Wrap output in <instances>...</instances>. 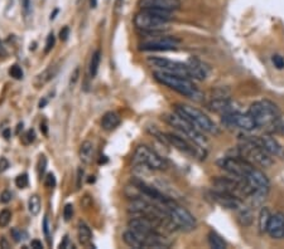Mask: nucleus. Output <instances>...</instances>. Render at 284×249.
<instances>
[{"label":"nucleus","instance_id":"1","mask_svg":"<svg viewBox=\"0 0 284 249\" xmlns=\"http://www.w3.org/2000/svg\"><path fill=\"white\" fill-rule=\"evenodd\" d=\"M154 78L157 79L159 83L165 84L168 88L173 89V91L178 92L179 95H184L186 97L192 98V100H197L201 94L197 89V87L191 82L188 77H184L179 75H173V73L162 72V71H155L153 73Z\"/></svg>","mask_w":284,"mask_h":249},{"label":"nucleus","instance_id":"2","mask_svg":"<svg viewBox=\"0 0 284 249\" xmlns=\"http://www.w3.org/2000/svg\"><path fill=\"white\" fill-rule=\"evenodd\" d=\"M176 112L179 116L190 121L191 124L195 125L198 130L212 133V135H217L218 133V128L215 125V122L198 108L192 107L190 105L178 103V105H176Z\"/></svg>","mask_w":284,"mask_h":249},{"label":"nucleus","instance_id":"3","mask_svg":"<svg viewBox=\"0 0 284 249\" xmlns=\"http://www.w3.org/2000/svg\"><path fill=\"white\" fill-rule=\"evenodd\" d=\"M165 119L169 125L173 126L185 138L190 139L191 142H195V144H197L201 147H205V145L207 144V140L204 138V135H202L200 131H198V128L195 125L191 124L190 121L184 119L182 116H179L177 112L172 115H166Z\"/></svg>","mask_w":284,"mask_h":249},{"label":"nucleus","instance_id":"4","mask_svg":"<svg viewBox=\"0 0 284 249\" xmlns=\"http://www.w3.org/2000/svg\"><path fill=\"white\" fill-rule=\"evenodd\" d=\"M163 205L167 209L169 218L173 221L177 229H182V231H193V229H196L197 221H196L195 217L186 208L174 202L172 199H169Z\"/></svg>","mask_w":284,"mask_h":249},{"label":"nucleus","instance_id":"5","mask_svg":"<svg viewBox=\"0 0 284 249\" xmlns=\"http://www.w3.org/2000/svg\"><path fill=\"white\" fill-rule=\"evenodd\" d=\"M249 115L254 119L256 126L272 124L279 117V109L270 101H260L250 106Z\"/></svg>","mask_w":284,"mask_h":249},{"label":"nucleus","instance_id":"6","mask_svg":"<svg viewBox=\"0 0 284 249\" xmlns=\"http://www.w3.org/2000/svg\"><path fill=\"white\" fill-rule=\"evenodd\" d=\"M133 163L136 166H146V168L152 169V170H162V169L166 168L165 160L144 145L136 147L133 156Z\"/></svg>","mask_w":284,"mask_h":249},{"label":"nucleus","instance_id":"7","mask_svg":"<svg viewBox=\"0 0 284 249\" xmlns=\"http://www.w3.org/2000/svg\"><path fill=\"white\" fill-rule=\"evenodd\" d=\"M240 152H241V157L247 159L248 161H253V163L258 164L261 168H269L273 164L272 157H270L266 150L259 146V145H256L254 141H251L250 139H247L244 145H241Z\"/></svg>","mask_w":284,"mask_h":249},{"label":"nucleus","instance_id":"8","mask_svg":"<svg viewBox=\"0 0 284 249\" xmlns=\"http://www.w3.org/2000/svg\"><path fill=\"white\" fill-rule=\"evenodd\" d=\"M218 166L237 179L245 180L247 175L254 168L250 161L244 157H222L218 160Z\"/></svg>","mask_w":284,"mask_h":249},{"label":"nucleus","instance_id":"9","mask_svg":"<svg viewBox=\"0 0 284 249\" xmlns=\"http://www.w3.org/2000/svg\"><path fill=\"white\" fill-rule=\"evenodd\" d=\"M134 24L138 29L146 32V33H159L163 32L166 28H167V21L162 20V19L155 18L154 15H152L151 13L146 12V10H141L140 13L135 15L134 18Z\"/></svg>","mask_w":284,"mask_h":249},{"label":"nucleus","instance_id":"10","mask_svg":"<svg viewBox=\"0 0 284 249\" xmlns=\"http://www.w3.org/2000/svg\"><path fill=\"white\" fill-rule=\"evenodd\" d=\"M166 141H168L169 144L173 145V147H176L177 150L179 151L185 152V154H188L191 156H196V157L201 159V160H205L206 159L207 152L205 151L204 147L198 146L197 144L195 142H190L187 141L186 139L182 138V136L176 135V133H166Z\"/></svg>","mask_w":284,"mask_h":249},{"label":"nucleus","instance_id":"11","mask_svg":"<svg viewBox=\"0 0 284 249\" xmlns=\"http://www.w3.org/2000/svg\"><path fill=\"white\" fill-rule=\"evenodd\" d=\"M147 61H148L151 67L157 68L158 71H162V72H167V73H173V75H179V76H184V77L191 78L187 64H184V63L174 62V61H171V59L162 58V57H149Z\"/></svg>","mask_w":284,"mask_h":249},{"label":"nucleus","instance_id":"12","mask_svg":"<svg viewBox=\"0 0 284 249\" xmlns=\"http://www.w3.org/2000/svg\"><path fill=\"white\" fill-rule=\"evenodd\" d=\"M179 39L174 37H157L140 43L139 49L143 52H167L176 51L179 46Z\"/></svg>","mask_w":284,"mask_h":249},{"label":"nucleus","instance_id":"13","mask_svg":"<svg viewBox=\"0 0 284 249\" xmlns=\"http://www.w3.org/2000/svg\"><path fill=\"white\" fill-rule=\"evenodd\" d=\"M222 122L229 127H237L245 131H251L258 127L253 117L249 114H240V112H229L222 116Z\"/></svg>","mask_w":284,"mask_h":249},{"label":"nucleus","instance_id":"14","mask_svg":"<svg viewBox=\"0 0 284 249\" xmlns=\"http://www.w3.org/2000/svg\"><path fill=\"white\" fill-rule=\"evenodd\" d=\"M245 182L248 183V185H249L253 193L267 195V193L269 191V180H268V177L264 175V172L258 170V169H251L249 174L245 177Z\"/></svg>","mask_w":284,"mask_h":249},{"label":"nucleus","instance_id":"15","mask_svg":"<svg viewBox=\"0 0 284 249\" xmlns=\"http://www.w3.org/2000/svg\"><path fill=\"white\" fill-rule=\"evenodd\" d=\"M211 198L215 202L226 208V209H239V208H241V199L233 195V194L226 193V191L214 190L211 193Z\"/></svg>","mask_w":284,"mask_h":249},{"label":"nucleus","instance_id":"16","mask_svg":"<svg viewBox=\"0 0 284 249\" xmlns=\"http://www.w3.org/2000/svg\"><path fill=\"white\" fill-rule=\"evenodd\" d=\"M179 5H181V3H179L178 0H140L141 9H146V8H155V9L174 12V10L179 9Z\"/></svg>","mask_w":284,"mask_h":249},{"label":"nucleus","instance_id":"17","mask_svg":"<svg viewBox=\"0 0 284 249\" xmlns=\"http://www.w3.org/2000/svg\"><path fill=\"white\" fill-rule=\"evenodd\" d=\"M267 232L274 239H282V238H284V214L277 213V214L272 215Z\"/></svg>","mask_w":284,"mask_h":249},{"label":"nucleus","instance_id":"18","mask_svg":"<svg viewBox=\"0 0 284 249\" xmlns=\"http://www.w3.org/2000/svg\"><path fill=\"white\" fill-rule=\"evenodd\" d=\"M250 140L255 142V144L259 145L260 147H263L268 154H270V155H279L280 154V145L278 144V141L275 140V139L270 138V136L253 138V139H250Z\"/></svg>","mask_w":284,"mask_h":249},{"label":"nucleus","instance_id":"19","mask_svg":"<svg viewBox=\"0 0 284 249\" xmlns=\"http://www.w3.org/2000/svg\"><path fill=\"white\" fill-rule=\"evenodd\" d=\"M187 67H188V71H190L191 78L200 79V81L206 78L207 68L205 67L204 63L198 61V59L191 58L187 63Z\"/></svg>","mask_w":284,"mask_h":249},{"label":"nucleus","instance_id":"20","mask_svg":"<svg viewBox=\"0 0 284 249\" xmlns=\"http://www.w3.org/2000/svg\"><path fill=\"white\" fill-rule=\"evenodd\" d=\"M209 107L212 111L218 112V114H229V112H234L233 108V102L230 100H226V98H216V100L211 101L209 103Z\"/></svg>","mask_w":284,"mask_h":249},{"label":"nucleus","instance_id":"21","mask_svg":"<svg viewBox=\"0 0 284 249\" xmlns=\"http://www.w3.org/2000/svg\"><path fill=\"white\" fill-rule=\"evenodd\" d=\"M120 122H121V120H120L119 115L113 111H109L101 119V127L105 131H113L120 125Z\"/></svg>","mask_w":284,"mask_h":249},{"label":"nucleus","instance_id":"22","mask_svg":"<svg viewBox=\"0 0 284 249\" xmlns=\"http://www.w3.org/2000/svg\"><path fill=\"white\" fill-rule=\"evenodd\" d=\"M94 144L91 141H84L80 146V151H78V155H80V160L83 161L85 165H90L94 160Z\"/></svg>","mask_w":284,"mask_h":249},{"label":"nucleus","instance_id":"23","mask_svg":"<svg viewBox=\"0 0 284 249\" xmlns=\"http://www.w3.org/2000/svg\"><path fill=\"white\" fill-rule=\"evenodd\" d=\"M57 71H58L57 65H51V67H48L47 70H45L42 73H39V75L35 77L34 86L37 87V88H40L42 86H45L46 83H48V82L57 75Z\"/></svg>","mask_w":284,"mask_h":249},{"label":"nucleus","instance_id":"24","mask_svg":"<svg viewBox=\"0 0 284 249\" xmlns=\"http://www.w3.org/2000/svg\"><path fill=\"white\" fill-rule=\"evenodd\" d=\"M123 240H124L125 244L129 245L130 248H135V249L144 248L140 237H139L135 232L132 231V229H129V231H127L123 233Z\"/></svg>","mask_w":284,"mask_h":249},{"label":"nucleus","instance_id":"25","mask_svg":"<svg viewBox=\"0 0 284 249\" xmlns=\"http://www.w3.org/2000/svg\"><path fill=\"white\" fill-rule=\"evenodd\" d=\"M77 237H78V240H80L81 244L85 245V247H87V245L91 244L92 233H91V231H90L89 227H87L85 223H83V221L78 223Z\"/></svg>","mask_w":284,"mask_h":249},{"label":"nucleus","instance_id":"26","mask_svg":"<svg viewBox=\"0 0 284 249\" xmlns=\"http://www.w3.org/2000/svg\"><path fill=\"white\" fill-rule=\"evenodd\" d=\"M270 218H272V214H270L269 209L268 208H261L260 213H259V231L261 233L268 231V225H269Z\"/></svg>","mask_w":284,"mask_h":249},{"label":"nucleus","instance_id":"27","mask_svg":"<svg viewBox=\"0 0 284 249\" xmlns=\"http://www.w3.org/2000/svg\"><path fill=\"white\" fill-rule=\"evenodd\" d=\"M209 243H210V247L215 248V249H224L226 248V243L225 240L222 239V238L218 235L216 232L211 231L209 233Z\"/></svg>","mask_w":284,"mask_h":249},{"label":"nucleus","instance_id":"28","mask_svg":"<svg viewBox=\"0 0 284 249\" xmlns=\"http://www.w3.org/2000/svg\"><path fill=\"white\" fill-rule=\"evenodd\" d=\"M100 62H101L100 51H95L91 57V61H90V76H91V77H95V76L97 75V72H99Z\"/></svg>","mask_w":284,"mask_h":249},{"label":"nucleus","instance_id":"29","mask_svg":"<svg viewBox=\"0 0 284 249\" xmlns=\"http://www.w3.org/2000/svg\"><path fill=\"white\" fill-rule=\"evenodd\" d=\"M28 210L32 215H38L40 212V198L34 194L28 200Z\"/></svg>","mask_w":284,"mask_h":249},{"label":"nucleus","instance_id":"30","mask_svg":"<svg viewBox=\"0 0 284 249\" xmlns=\"http://www.w3.org/2000/svg\"><path fill=\"white\" fill-rule=\"evenodd\" d=\"M237 218H239V221L241 223V225L248 227L250 225L251 223V213L249 209H245V208H241L239 212V215H237Z\"/></svg>","mask_w":284,"mask_h":249},{"label":"nucleus","instance_id":"31","mask_svg":"<svg viewBox=\"0 0 284 249\" xmlns=\"http://www.w3.org/2000/svg\"><path fill=\"white\" fill-rule=\"evenodd\" d=\"M10 219H12V213H10V210H2V212H0V228H5V227L10 223Z\"/></svg>","mask_w":284,"mask_h":249},{"label":"nucleus","instance_id":"32","mask_svg":"<svg viewBox=\"0 0 284 249\" xmlns=\"http://www.w3.org/2000/svg\"><path fill=\"white\" fill-rule=\"evenodd\" d=\"M9 75L14 79H22L23 78V71L18 64H14L9 68Z\"/></svg>","mask_w":284,"mask_h":249},{"label":"nucleus","instance_id":"33","mask_svg":"<svg viewBox=\"0 0 284 249\" xmlns=\"http://www.w3.org/2000/svg\"><path fill=\"white\" fill-rule=\"evenodd\" d=\"M46 168H47V159L46 156H39V160H38V165H37V170H38V175L42 176L45 174Z\"/></svg>","mask_w":284,"mask_h":249},{"label":"nucleus","instance_id":"34","mask_svg":"<svg viewBox=\"0 0 284 249\" xmlns=\"http://www.w3.org/2000/svg\"><path fill=\"white\" fill-rule=\"evenodd\" d=\"M15 185H17L19 189L26 188L27 185H28V175L27 174L19 175L17 179H15Z\"/></svg>","mask_w":284,"mask_h":249},{"label":"nucleus","instance_id":"35","mask_svg":"<svg viewBox=\"0 0 284 249\" xmlns=\"http://www.w3.org/2000/svg\"><path fill=\"white\" fill-rule=\"evenodd\" d=\"M73 217V205L66 204L64 208V218L66 221H70Z\"/></svg>","mask_w":284,"mask_h":249},{"label":"nucleus","instance_id":"36","mask_svg":"<svg viewBox=\"0 0 284 249\" xmlns=\"http://www.w3.org/2000/svg\"><path fill=\"white\" fill-rule=\"evenodd\" d=\"M57 182H56V176H54L52 172H50V174H47V176L45 177V185L47 188H54L56 187Z\"/></svg>","mask_w":284,"mask_h":249},{"label":"nucleus","instance_id":"37","mask_svg":"<svg viewBox=\"0 0 284 249\" xmlns=\"http://www.w3.org/2000/svg\"><path fill=\"white\" fill-rule=\"evenodd\" d=\"M272 61H273V64H274L275 67L278 68V70H283V68H284V58L282 56H279V54H275V56H273Z\"/></svg>","mask_w":284,"mask_h":249},{"label":"nucleus","instance_id":"38","mask_svg":"<svg viewBox=\"0 0 284 249\" xmlns=\"http://www.w3.org/2000/svg\"><path fill=\"white\" fill-rule=\"evenodd\" d=\"M54 43H56V38H54L53 33H51V34L47 37V42H46V48H45L46 53H48V52L54 47Z\"/></svg>","mask_w":284,"mask_h":249},{"label":"nucleus","instance_id":"39","mask_svg":"<svg viewBox=\"0 0 284 249\" xmlns=\"http://www.w3.org/2000/svg\"><path fill=\"white\" fill-rule=\"evenodd\" d=\"M43 232H45L46 239H47L48 244L51 245V235H50V225H48V218L45 217L43 219Z\"/></svg>","mask_w":284,"mask_h":249},{"label":"nucleus","instance_id":"40","mask_svg":"<svg viewBox=\"0 0 284 249\" xmlns=\"http://www.w3.org/2000/svg\"><path fill=\"white\" fill-rule=\"evenodd\" d=\"M10 234H12V237L14 238L15 242H21L22 239H26V238H23V234H24L23 232L18 228H13L12 231H10Z\"/></svg>","mask_w":284,"mask_h":249},{"label":"nucleus","instance_id":"41","mask_svg":"<svg viewBox=\"0 0 284 249\" xmlns=\"http://www.w3.org/2000/svg\"><path fill=\"white\" fill-rule=\"evenodd\" d=\"M13 195L12 193H10L9 190H4L2 193V195H0V202H3V204H8L10 200H12Z\"/></svg>","mask_w":284,"mask_h":249},{"label":"nucleus","instance_id":"42","mask_svg":"<svg viewBox=\"0 0 284 249\" xmlns=\"http://www.w3.org/2000/svg\"><path fill=\"white\" fill-rule=\"evenodd\" d=\"M35 140V133H34V130H29L27 131V133L24 135L23 138V141L24 144H32Z\"/></svg>","mask_w":284,"mask_h":249},{"label":"nucleus","instance_id":"43","mask_svg":"<svg viewBox=\"0 0 284 249\" xmlns=\"http://www.w3.org/2000/svg\"><path fill=\"white\" fill-rule=\"evenodd\" d=\"M68 37H70V28H68V27H64V28L61 29V32H59V39H61L62 42H66Z\"/></svg>","mask_w":284,"mask_h":249},{"label":"nucleus","instance_id":"44","mask_svg":"<svg viewBox=\"0 0 284 249\" xmlns=\"http://www.w3.org/2000/svg\"><path fill=\"white\" fill-rule=\"evenodd\" d=\"M78 75H80V68H76V70L73 71L72 75H71V81H70L71 86H75V84L77 83V81H78Z\"/></svg>","mask_w":284,"mask_h":249},{"label":"nucleus","instance_id":"45","mask_svg":"<svg viewBox=\"0 0 284 249\" xmlns=\"http://www.w3.org/2000/svg\"><path fill=\"white\" fill-rule=\"evenodd\" d=\"M8 168H9V163H8L5 157H2V160H0V171H5Z\"/></svg>","mask_w":284,"mask_h":249},{"label":"nucleus","instance_id":"46","mask_svg":"<svg viewBox=\"0 0 284 249\" xmlns=\"http://www.w3.org/2000/svg\"><path fill=\"white\" fill-rule=\"evenodd\" d=\"M39 128H40V131H42L43 135H45V136L47 135V133H48V125H47V121H46V120H43V121L40 122Z\"/></svg>","mask_w":284,"mask_h":249},{"label":"nucleus","instance_id":"47","mask_svg":"<svg viewBox=\"0 0 284 249\" xmlns=\"http://www.w3.org/2000/svg\"><path fill=\"white\" fill-rule=\"evenodd\" d=\"M83 176H84V170L80 168L77 170V189L81 188V182H83Z\"/></svg>","mask_w":284,"mask_h":249},{"label":"nucleus","instance_id":"48","mask_svg":"<svg viewBox=\"0 0 284 249\" xmlns=\"http://www.w3.org/2000/svg\"><path fill=\"white\" fill-rule=\"evenodd\" d=\"M59 248H71V244H70V238H68V235H66V237L64 238V242L59 244Z\"/></svg>","mask_w":284,"mask_h":249},{"label":"nucleus","instance_id":"49","mask_svg":"<svg viewBox=\"0 0 284 249\" xmlns=\"http://www.w3.org/2000/svg\"><path fill=\"white\" fill-rule=\"evenodd\" d=\"M31 247L34 248V249H42L43 248V244H42V242H39V240L35 239V240H32Z\"/></svg>","mask_w":284,"mask_h":249},{"label":"nucleus","instance_id":"50","mask_svg":"<svg viewBox=\"0 0 284 249\" xmlns=\"http://www.w3.org/2000/svg\"><path fill=\"white\" fill-rule=\"evenodd\" d=\"M0 247H2V248H5V249L9 248V244H8V242H7V240H5V238H4V237H3L2 239H0Z\"/></svg>","mask_w":284,"mask_h":249},{"label":"nucleus","instance_id":"51","mask_svg":"<svg viewBox=\"0 0 284 249\" xmlns=\"http://www.w3.org/2000/svg\"><path fill=\"white\" fill-rule=\"evenodd\" d=\"M29 7H31V3H29V0H23V8L26 12H28Z\"/></svg>","mask_w":284,"mask_h":249},{"label":"nucleus","instance_id":"52","mask_svg":"<svg viewBox=\"0 0 284 249\" xmlns=\"http://www.w3.org/2000/svg\"><path fill=\"white\" fill-rule=\"evenodd\" d=\"M46 105H47V100H46V98H43V100L39 102V108H43Z\"/></svg>","mask_w":284,"mask_h":249},{"label":"nucleus","instance_id":"53","mask_svg":"<svg viewBox=\"0 0 284 249\" xmlns=\"http://www.w3.org/2000/svg\"><path fill=\"white\" fill-rule=\"evenodd\" d=\"M5 54H7V52H5V51H4V48H3L2 43H0V57L5 56Z\"/></svg>","mask_w":284,"mask_h":249},{"label":"nucleus","instance_id":"54","mask_svg":"<svg viewBox=\"0 0 284 249\" xmlns=\"http://www.w3.org/2000/svg\"><path fill=\"white\" fill-rule=\"evenodd\" d=\"M90 5H91V8H96L97 0H90Z\"/></svg>","mask_w":284,"mask_h":249},{"label":"nucleus","instance_id":"55","mask_svg":"<svg viewBox=\"0 0 284 249\" xmlns=\"http://www.w3.org/2000/svg\"><path fill=\"white\" fill-rule=\"evenodd\" d=\"M57 13H58V9H56V10H54V12H53V14H51V20H53V19L54 18H56V15H57Z\"/></svg>","mask_w":284,"mask_h":249},{"label":"nucleus","instance_id":"56","mask_svg":"<svg viewBox=\"0 0 284 249\" xmlns=\"http://www.w3.org/2000/svg\"><path fill=\"white\" fill-rule=\"evenodd\" d=\"M4 136H5V139H9V130L4 131Z\"/></svg>","mask_w":284,"mask_h":249},{"label":"nucleus","instance_id":"57","mask_svg":"<svg viewBox=\"0 0 284 249\" xmlns=\"http://www.w3.org/2000/svg\"><path fill=\"white\" fill-rule=\"evenodd\" d=\"M21 127H23V124H19L18 128H17V133H19V131H21Z\"/></svg>","mask_w":284,"mask_h":249}]
</instances>
